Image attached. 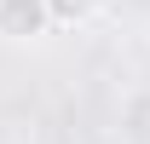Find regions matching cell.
Here are the masks:
<instances>
[{
	"instance_id": "6da1fadb",
	"label": "cell",
	"mask_w": 150,
	"mask_h": 144,
	"mask_svg": "<svg viewBox=\"0 0 150 144\" xmlns=\"http://www.w3.org/2000/svg\"><path fill=\"white\" fill-rule=\"evenodd\" d=\"M58 23L46 12V0H0V40L6 46H35L46 40Z\"/></svg>"
},
{
	"instance_id": "7a4b0ae2",
	"label": "cell",
	"mask_w": 150,
	"mask_h": 144,
	"mask_svg": "<svg viewBox=\"0 0 150 144\" xmlns=\"http://www.w3.org/2000/svg\"><path fill=\"white\" fill-rule=\"evenodd\" d=\"M46 12H52L58 29H87V23L104 12V0H46Z\"/></svg>"
}]
</instances>
